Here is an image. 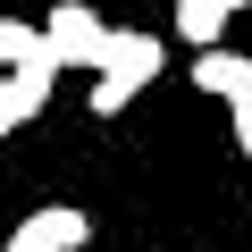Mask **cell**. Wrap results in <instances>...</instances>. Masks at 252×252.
I'll return each mask as SVG.
<instances>
[{"mask_svg":"<svg viewBox=\"0 0 252 252\" xmlns=\"http://www.w3.org/2000/svg\"><path fill=\"white\" fill-rule=\"evenodd\" d=\"M152 76H160V34H143V26H109L101 76H93V118H118Z\"/></svg>","mask_w":252,"mask_h":252,"instance_id":"cell-1","label":"cell"},{"mask_svg":"<svg viewBox=\"0 0 252 252\" xmlns=\"http://www.w3.org/2000/svg\"><path fill=\"white\" fill-rule=\"evenodd\" d=\"M42 42H51V67L59 76H101L109 26H101V9H84V0H59V9L42 17Z\"/></svg>","mask_w":252,"mask_h":252,"instance_id":"cell-2","label":"cell"},{"mask_svg":"<svg viewBox=\"0 0 252 252\" xmlns=\"http://www.w3.org/2000/svg\"><path fill=\"white\" fill-rule=\"evenodd\" d=\"M84 244H93V219H84L76 202H42V210H26V219L9 227L0 252H84Z\"/></svg>","mask_w":252,"mask_h":252,"instance_id":"cell-3","label":"cell"},{"mask_svg":"<svg viewBox=\"0 0 252 252\" xmlns=\"http://www.w3.org/2000/svg\"><path fill=\"white\" fill-rule=\"evenodd\" d=\"M51 84H59V67H51V51L0 76V143H9V135H17L26 118H42V109H51Z\"/></svg>","mask_w":252,"mask_h":252,"instance_id":"cell-4","label":"cell"},{"mask_svg":"<svg viewBox=\"0 0 252 252\" xmlns=\"http://www.w3.org/2000/svg\"><path fill=\"white\" fill-rule=\"evenodd\" d=\"M193 84L210 93V101H252V59L244 51H227V42H210V51H193Z\"/></svg>","mask_w":252,"mask_h":252,"instance_id":"cell-5","label":"cell"},{"mask_svg":"<svg viewBox=\"0 0 252 252\" xmlns=\"http://www.w3.org/2000/svg\"><path fill=\"white\" fill-rule=\"evenodd\" d=\"M235 9H252V0H177V34L193 42V51H210L219 34H227V17Z\"/></svg>","mask_w":252,"mask_h":252,"instance_id":"cell-6","label":"cell"},{"mask_svg":"<svg viewBox=\"0 0 252 252\" xmlns=\"http://www.w3.org/2000/svg\"><path fill=\"white\" fill-rule=\"evenodd\" d=\"M51 42H42V26H17V17H0V76L9 67H26V59H42Z\"/></svg>","mask_w":252,"mask_h":252,"instance_id":"cell-7","label":"cell"},{"mask_svg":"<svg viewBox=\"0 0 252 252\" xmlns=\"http://www.w3.org/2000/svg\"><path fill=\"white\" fill-rule=\"evenodd\" d=\"M227 118H235V143H244V152H252V101H235V109H227Z\"/></svg>","mask_w":252,"mask_h":252,"instance_id":"cell-8","label":"cell"}]
</instances>
